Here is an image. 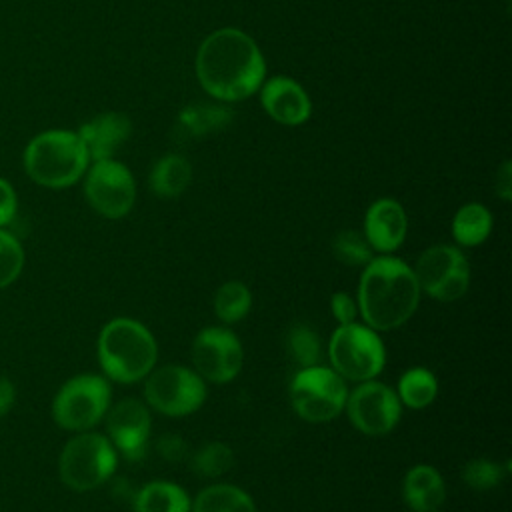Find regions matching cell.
Wrapping results in <instances>:
<instances>
[{
	"mask_svg": "<svg viewBox=\"0 0 512 512\" xmlns=\"http://www.w3.org/2000/svg\"><path fill=\"white\" fill-rule=\"evenodd\" d=\"M196 74L210 96L234 102L252 96L262 86L266 62L258 44L246 32L220 28L200 44Z\"/></svg>",
	"mask_w": 512,
	"mask_h": 512,
	"instance_id": "6da1fadb",
	"label": "cell"
},
{
	"mask_svg": "<svg viewBox=\"0 0 512 512\" xmlns=\"http://www.w3.org/2000/svg\"><path fill=\"white\" fill-rule=\"evenodd\" d=\"M420 298L416 274L402 258L378 254L362 268L356 292L358 312L376 332L404 326L416 314Z\"/></svg>",
	"mask_w": 512,
	"mask_h": 512,
	"instance_id": "7a4b0ae2",
	"label": "cell"
},
{
	"mask_svg": "<svg viewBox=\"0 0 512 512\" xmlns=\"http://www.w3.org/2000/svg\"><path fill=\"white\" fill-rule=\"evenodd\" d=\"M96 356L102 376L110 382L136 384L156 366L158 344L146 324L128 316H116L100 328Z\"/></svg>",
	"mask_w": 512,
	"mask_h": 512,
	"instance_id": "3957f363",
	"label": "cell"
},
{
	"mask_svg": "<svg viewBox=\"0 0 512 512\" xmlns=\"http://www.w3.org/2000/svg\"><path fill=\"white\" fill-rule=\"evenodd\" d=\"M22 164L32 182L60 190L86 174L90 156L78 132L46 130L26 144Z\"/></svg>",
	"mask_w": 512,
	"mask_h": 512,
	"instance_id": "277c9868",
	"label": "cell"
},
{
	"mask_svg": "<svg viewBox=\"0 0 512 512\" xmlns=\"http://www.w3.org/2000/svg\"><path fill=\"white\" fill-rule=\"evenodd\" d=\"M118 458L106 434L96 430L76 432L60 450L58 476L72 492H92L114 476Z\"/></svg>",
	"mask_w": 512,
	"mask_h": 512,
	"instance_id": "5b68a950",
	"label": "cell"
},
{
	"mask_svg": "<svg viewBox=\"0 0 512 512\" xmlns=\"http://www.w3.org/2000/svg\"><path fill=\"white\" fill-rule=\"evenodd\" d=\"M112 404L110 380L102 374L84 372L68 378L54 394L50 414L58 428L68 432L94 430Z\"/></svg>",
	"mask_w": 512,
	"mask_h": 512,
	"instance_id": "8992f818",
	"label": "cell"
},
{
	"mask_svg": "<svg viewBox=\"0 0 512 512\" xmlns=\"http://www.w3.org/2000/svg\"><path fill=\"white\" fill-rule=\"evenodd\" d=\"M328 366L346 382H366L376 378L386 364V346L380 332L364 322L340 324L326 346Z\"/></svg>",
	"mask_w": 512,
	"mask_h": 512,
	"instance_id": "52a82bcc",
	"label": "cell"
},
{
	"mask_svg": "<svg viewBox=\"0 0 512 512\" xmlns=\"http://www.w3.org/2000/svg\"><path fill=\"white\" fill-rule=\"evenodd\" d=\"M348 392V382L322 362L298 368L288 388L292 410L310 424H324L340 416Z\"/></svg>",
	"mask_w": 512,
	"mask_h": 512,
	"instance_id": "ba28073f",
	"label": "cell"
},
{
	"mask_svg": "<svg viewBox=\"0 0 512 512\" xmlns=\"http://www.w3.org/2000/svg\"><path fill=\"white\" fill-rule=\"evenodd\" d=\"M208 398V386L190 366L162 364L154 366L144 378V402L150 410L182 418L202 408Z\"/></svg>",
	"mask_w": 512,
	"mask_h": 512,
	"instance_id": "9c48e42d",
	"label": "cell"
},
{
	"mask_svg": "<svg viewBox=\"0 0 512 512\" xmlns=\"http://www.w3.org/2000/svg\"><path fill=\"white\" fill-rule=\"evenodd\" d=\"M420 292L438 300H460L470 288V264L464 252L452 244L428 246L412 266Z\"/></svg>",
	"mask_w": 512,
	"mask_h": 512,
	"instance_id": "30bf717a",
	"label": "cell"
},
{
	"mask_svg": "<svg viewBox=\"0 0 512 512\" xmlns=\"http://www.w3.org/2000/svg\"><path fill=\"white\" fill-rule=\"evenodd\" d=\"M190 358L206 384H228L244 366V348L230 328L206 326L194 336Z\"/></svg>",
	"mask_w": 512,
	"mask_h": 512,
	"instance_id": "8fae6325",
	"label": "cell"
},
{
	"mask_svg": "<svg viewBox=\"0 0 512 512\" xmlns=\"http://www.w3.org/2000/svg\"><path fill=\"white\" fill-rule=\"evenodd\" d=\"M84 196L94 212L118 220L134 206L136 182L122 162L114 158L94 160L84 174Z\"/></svg>",
	"mask_w": 512,
	"mask_h": 512,
	"instance_id": "7c38bea8",
	"label": "cell"
},
{
	"mask_svg": "<svg viewBox=\"0 0 512 512\" xmlns=\"http://www.w3.org/2000/svg\"><path fill=\"white\" fill-rule=\"evenodd\" d=\"M402 408L396 390L372 378L358 382L356 388L348 392L344 412L358 432L366 436H384L398 426Z\"/></svg>",
	"mask_w": 512,
	"mask_h": 512,
	"instance_id": "4fadbf2b",
	"label": "cell"
},
{
	"mask_svg": "<svg viewBox=\"0 0 512 512\" xmlns=\"http://www.w3.org/2000/svg\"><path fill=\"white\" fill-rule=\"evenodd\" d=\"M104 426V434L116 448L118 456L128 462L146 458L152 438V414L144 400L122 398L116 404H110L104 416Z\"/></svg>",
	"mask_w": 512,
	"mask_h": 512,
	"instance_id": "5bb4252c",
	"label": "cell"
},
{
	"mask_svg": "<svg viewBox=\"0 0 512 512\" xmlns=\"http://www.w3.org/2000/svg\"><path fill=\"white\" fill-rule=\"evenodd\" d=\"M408 232V218L394 198H378L364 214L362 234L376 254H394Z\"/></svg>",
	"mask_w": 512,
	"mask_h": 512,
	"instance_id": "9a60e30c",
	"label": "cell"
},
{
	"mask_svg": "<svg viewBox=\"0 0 512 512\" xmlns=\"http://www.w3.org/2000/svg\"><path fill=\"white\" fill-rule=\"evenodd\" d=\"M262 106L270 118L286 126H298L310 118L312 104L306 90L288 76H272L262 86Z\"/></svg>",
	"mask_w": 512,
	"mask_h": 512,
	"instance_id": "2e32d148",
	"label": "cell"
},
{
	"mask_svg": "<svg viewBox=\"0 0 512 512\" xmlns=\"http://www.w3.org/2000/svg\"><path fill=\"white\" fill-rule=\"evenodd\" d=\"M132 132L128 116L120 112H104L84 122L78 130L90 160L112 158L114 152L126 142Z\"/></svg>",
	"mask_w": 512,
	"mask_h": 512,
	"instance_id": "e0dca14e",
	"label": "cell"
},
{
	"mask_svg": "<svg viewBox=\"0 0 512 512\" xmlns=\"http://www.w3.org/2000/svg\"><path fill=\"white\" fill-rule=\"evenodd\" d=\"M402 498L412 512H438L446 502V484L438 468L416 464L402 480Z\"/></svg>",
	"mask_w": 512,
	"mask_h": 512,
	"instance_id": "ac0fdd59",
	"label": "cell"
},
{
	"mask_svg": "<svg viewBox=\"0 0 512 512\" xmlns=\"http://www.w3.org/2000/svg\"><path fill=\"white\" fill-rule=\"evenodd\" d=\"M192 498L170 480H152L140 486L132 496L134 512H190Z\"/></svg>",
	"mask_w": 512,
	"mask_h": 512,
	"instance_id": "d6986e66",
	"label": "cell"
},
{
	"mask_svg": "<svg viewBox=\"0 0 512 512\" xmlns=\"http://www.w3.org/2000/svg\"><path fill=\"white\" fill-rule=\"evenodd\" d=\"M190 512H258L254 498L240 486L218 482L202 488L194 500Z\"/></svg>",
	"mask_w": 512,
	"mask_h": 512,
	"instance_id": "ffe728a7",
	"label": "cell"
},
{
	"mask_svg": "<svg viewBox=\"0 0 512 512\" xmlns=\"http://www.w3.org/2000/svg\"><path fill=\"white\" fill-rule=\"evenodd\" d=\"M492 232V214L480 202H468L452 218V236L460 248L480 246Z\"/></svg>",
	"mask_w": 512,
	"mask_h": 512,
	"instance_id": "44dd1931",
	"label": "cell"
},
{
	"mask_svg": "<svg viewBox=\"0 0 512 512\" xmlns=\"http://www.w3.org/2000/svg\"><path fill=\"white\" fill-rule=\"evenodd\" d=\"M192 180V166L180 154L162 156L150 172V188L160 198L180 196Z\"/></svg>",
	"mask_w": 512,
	"mask_h": 512,
	"instance_id": "7402d4cb",
	"label": "cell"
},
{
	"mask_svg": "<svg viewBox=\"0 0 512 512\" xmlns=\"http://www.w3.org/2000/svg\"><path fill=\"white\" fill-rule=\"evenodd\" d=\"M396 394L402 406L422 410L430 406L438 396L436 374L424 366H412L406 372H402L396 384Z\"/></svg>",
	"mask_w": 512,
	"mask_h": 512,
	"instance_id": "603a6c76",
	"label": "cell"
},
{
	"mask_svg": "<svg viewBox=\"0 0 512 512\" xmlns=\"http://www.w3.org/2000/svg\"><path fill=\"white\" fill-rule=\"evenodd\" d=\"M212 306L220 322L236 324L248 316L252 308V292L240 280H226L216 288Z\"/></svg>",
	"mask_w": 512,
	"mask_h": 512,
	"instance_id": "cb8c5ba5",
	"label": "cell"
},
{
	"mask_svg": "<svg viewBox=\"0 0 512 512\" xmlns=\"http://www.w3.org/2000/svg\"><path fill=\"white\" fill-rule=\"evenodd\" d=\"M286 350L290 358L298 364V368L322 362V340L318 332L304 322H296L290 326L286 334Z\"/></svg>",
	"mask_w": 512,
	"mask_h": 512,
	"instance_id": "d4e9b609",
	"label": "cell"
},
{
	"mask_svg": "<svg viewBox=\"0 0 512 512\" xmlns=\"http://www.w3.org/2000/svg\"><path fill=\"white\" fill-rule=\"evenodd\" d=\"M190 464H192L194 472L202 478H220L232 468L234 452L226 442L212 440V442L202 444L194 452Z\"/></svg>",
	"mask_w": 512,
	"mask_h": 512,
	"instance_id": "484cf974",
	"label": "cell"
},
{
	"mask_svg": "<svg viewBox=\"0 0 512 512\" xmlns=\"http://www.w3.org/2000/svg\"><path fill=\"white\" fill-rule=\"evenodd\" d=\"M510 472V462H494L488 458H472L462 466V480L476 492H488L502 484Z\"/></svg>",
	"mask_w": 512,
	"mask_h": 512,
	"instance_id": "4316f807",
	"label": "cell"
},
{
	"mask_svg": "<svg viewBox=\"0 0 512 512\" xmlns=\"http://www.w3.org/2000/svg\"><path fill=\"white\" fill-rule=\"evenodd\" d=\"M332 252L338 262L354 268H364L374 258L370 244L366 242L364 234L358 230L338 232L332 240Z\"/></svg>",
	"mask_w": 512,
	"mask_h": 512,
	"instance_id": "83f0119b",
	"label": "cell"
},
{
	"mask_svg": "<svg viewBox=\"0 0 512 512\" xmlns=\"http://www.w3.org/2000/svg\"><path fill=\"white\" fill-rule=\"evenodd\" d=\"M26 254L22 242L6 228H0V290L18 280L24 270Z\"/></svg>",
	"mask_w": 512,
	"mask_h": 512,
	"instance_id": "f1b7e54d",
	"label": "cell"
},
{
	"mask_svg": "<svg viewBox=\"0 0 512 512\" xmlns=\"http://www.w3.org/2000/svg\"><path fill=\"white\" fill-rule=\"evenodd\" d=\"M230 122V110L220 108V106H206L198 104L192 108H186L180 114V124L190 132V134H206L210 130H220Z\"/></svg>",
	"mask_w": 512,
	"mask_h": 512,
	"instance_id": "f546056e",
	"label": "cell"
},
{
	"mask_svg": "<svg viewBox=\"0 0 512 512\" xmlns=\"http://www.w3.org/2000/svg\"><path fill=\"white\" fill-rule=\"evenodd\" d=\"M330 312H332V318L340 324H350V322H356L360 312H358V302H356V296H352L350 292L346 290H338L330 296Z\"/></svg>",
	"mask_w": 512,
	"mask_h": 512,
	"instance_id": "4dcf8cb0",
	"label": "cell"
},
{
	"mask_svg": "<svg viewBox=\"0 0 512 512\" xmlns=\"http://www.w3.org/2000/svg\"><path fill=\"white\" fill-rule=\"evenodd\" d=\"M156 450L160 452V456L168 462H180L186 458V452H188V446L184 442L182 436L178 434H172V432H166L158 438L156 442Z\"/></svg>",
	"mask_w": 512,
	"mask_h": 512,
	"instance_id": "1f68e13d",
	"label": "cell"
},
{
	"mask_svg": "<svg viewBox=\"0 0 512 512\" xmlns=\"http://www.w3.org/2000/svg\"><path fill=\"white\" fill-rule=\"evenodd\" d=\"M18 210V198L14 186L0 176V228L8 226Z\"/></svg>",
	"mask_w": 512,
	"mask_h": 512,
	"instance_id": "d6a6232c",
	"label": "cell"
},
{
	"mask_svg": "<svg viewBox=\"0 0 512 512\" xmlns=\"http://www.w3.org/2000/svg\"><path fill=\"white\" fill-rule=\"evenodd\" d=\"M494 188H496V194H498L504 202H508V200L512 198V164H510L508 160L502 162V166L498 168Z\"/></svg>",
	"mask_w": 512,
	"mask_h": 512,
	"instance_id": "836d02e7",
	"label": "cell"
},
{
	"mask_svg": "<svg viewBox=\"0 0 512 512\" xmlns=\"http://www.w3.org/2000/svg\"><path fill=\"white\" fill-rule=\"evenodd\" d=\"M16 402V386L10 378L0 376V418L6 416Z\"/></svg>",
	"mask_w": 512,
	"mask_h": 512,
	"instance_id": "e575fe53",
	"label": "cell"
}]
</instances>
